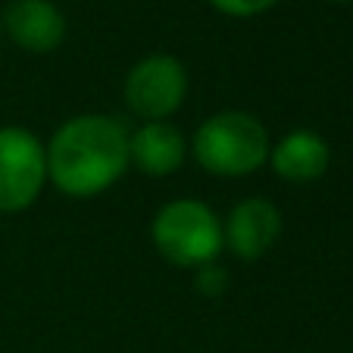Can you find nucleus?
<instances>
[{
    "label": "nucleus",
    "instance_id": "nucleus-2",
    "mask_svg": "<svg viewBox=\"0 0 353 353\" xmlns=\"http://www.w3.org/2000/svg\"><path fill=\"white\" fill-rule=\"evenodd\" d=\"M269 134L250 113L228 110L210 116L191 138V154L200 166L222 179H241L269 160Z\"/></svg>",
    "mask_w": 353,
    "mask_h": 353
},
{
    "label": "nucleus",
    "instance_id": "nucleus-4",
    "mask_svg": "<svg viewBox=\"0 0 353 353\" xmlns=\"http://www.w3.org/2000/svg\"><path fill=\"white\" fill-rule=\"evenodd\" d=\"M47 181V150L19 125L0 128V213H22Z\"/></svg>",
    "mask_w": 353,
    "mask_h": 353
},
{
    "label": "nucleus",
    "instance_id": "nucleus-9",
    "mask_svg": "<svg viewBox=\"0 0 353 353\" xmlns=\"http://www.w3.org/2000/svg\"><path fill=\"white\" fill-rule=\"evenodd\" d=\"M328 160H332L328 144L316 132H307V128L288 132L279 144L269 147V163H272L275 175L291 181V185H307V181L322 179L328 169Z\"/></svg>",
    "mask_w": 353,
    "mask_h": 353
},
{
    "label": "nucleus",
    "instance_id": "nucleus-6",
    "mask_svg": "<svg viewBox=\"0 0 353 353\" xmlns=\"http://www.w3.org/2000/svg\"><path fill=\"white\" fill-rule=\"evenodd\" d=\"M225 244L238 260L254 263L272 250V244L281 234V213L272 200L266 197H247L228 213Z\"/></svg>",
    "mask_w": 353,
    "mask_h": 353
},
{
    "label": "nucleus",
    "instance_id": "nucleus-11",
    "mask_svg": "<svg viewBox=\"0 0 353 353\" xmlns=\"http://www.w3.org/2000/svg\"><path fill=\"white\" fill-rule=\"evenodd\" d=\"M197 291L200 294H207V297H219L222 291H225V285H228V279H225V272H222L216 263H210V266H200L197 269Z\"/></svg>",
    "mask_w": 353,
    "mask_h": 353
},
{
    "label": "nucleus",
    "instance_id": "nucleus-5",
    "mask_svg": "<svg viewBox=\"0 0 353 353\" xmlns=\"http://www.w3.org/2000/svg\"><path fill=\"white\" fill-rule=\"evenodd\" d=\"M125 103L134 116L144 122H166L175 110L185 103L188 72L175 57L154 54L144 57L132 72L125 75Z\"/></svg>",
    "mask_w": 353,
    "mask_h": 353
},
{
    "label": "nucleus",
    "instance_id": "nucleus-10",
    "mask_svg": "<svg viewBox=\"0 0 353 353\" xmlns=\"http://www.w3.org/2000/svg\"><path fill=\"white\" fill-rule=\"evenodd\" d=\"M219 13L225 16H238V19H244V16H256V13H266L272 3H279V0H210Z\"/></svg>",
    "mask_w": 353,
    "mask_h": 353
},
{
    "label": "nucleus",
    "instance_id": "nucleus-8",
    "mask_svg": "<svg viewBox=\"0 0 353 353\" xmlns=\"http://www.w3.org/2000/svg\"><path fill=\"white\" fill-rule=\"evenodd\" d=\"M188 144L185 134L172 122H144L134 134H128V163L141 169L144 175H172L185 163Z\"/></svg>",
    "mask_w": 353,
    "mask_h": 353
},
{
    "label": "nucleus",
    "instance_id": "nucleus-3",
    "mask_svg": "<svg viewBox=\"0 0 353 353\" xmlns=\"http://www.w3.org/2000/svg\"><path fill=\"white\" fill-rule=\"evenodd\" d=\"M154 244L163 260L181 269H200L219 260L225 247V228L219 216L200 203V200H172L157 213L154 225Z\"/></svg>",
    "mask_w": 353,
    "mask_h": 353
},
{
    "label": "nucleus",
    "instance_id": "nucleus-12",
    "mask_svg": "<svg viewBox=\"0 0 353 353\" xmlns=\"http://www.w3.org/2000/svg\"><path fill=\"white\" fill-rule=\"evenodd\" d=\"M341 3H344V0H341Z\"/></svg>",
    "mask_w": 353,
    "mask_h": 353
},
{
    "label": "nucleus",
    "instance_id": "nucleus-7",
    "mask_svg": "<svg viewBox=\"0 0 353 353\" xmlns=\"http://www.w3.org/2000/svg\"><path fill=\"white\" fill-rule=\"evenodd\" d=\"M3 28L28 54H50L66 38V16L54 0H13L3 10Z\"/></svg>",
    "mask_w": 353,
    "mask_h": 353
},
{
    "label": "nucleus",
    "instance_id": "nucleus-1",
    "mask_svg": "<svg viewBox=\"0 0 353 353\" xmlns=\"http://www.w3.org/2000/svg\"><path fill=\"white\" fill-rule=\"evenodd\" d=\"M47 179L69 197H94L128 169V132L113 116H75L50 138Z\"/></svg>",
    "mask_w": 353,
    "mask_h": 353
}]
</instances>
